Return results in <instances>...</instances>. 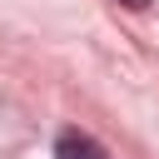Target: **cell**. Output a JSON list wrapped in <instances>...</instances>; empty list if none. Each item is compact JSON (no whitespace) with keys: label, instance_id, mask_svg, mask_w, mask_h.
<instances>
[{"label":"cell","instance_id":"6da1fadb","mask_svg":"<svg viewBox=\"0 0 159 159\" xmlns=\"http://www.w3.org/2000/svg\"><path fill=\"white\" fill-rule=\"evenodd\" d=\"M55 159H109L89 134H80V129H65L60 139H55Z\"/></svg>","mask_w":159,"mask_h":159},{"label":"cell","instance_id":"7a4b0ae2","mask_svg":"<svg viewBox=\"0 0 159 159\" xmlns=\"http://www.w3.org/2000/svg\"><path fill=\"white\" fill-rule=\"evenodd\" d=\"M124 5H129V10H144V5H149V0H124Z\"/></svg>","mask_w":159,"mask_h":159}]
</instances>
